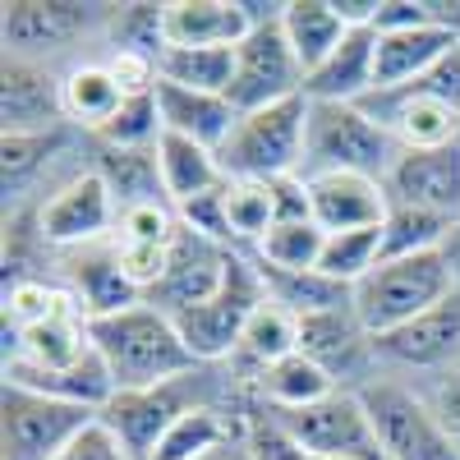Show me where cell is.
Segmentation results:
<instances>
[{"mask_svg": "<svg viewBox=\"0 0 460 460\" xmlns=\"http://www.w3.org/2000/svg\"><path fill=\"white\" fill-rule=\"evenodd\" d=\"M157 69H162V84H175V88H189V93H221L235 79V47H166L157 56Z\"/></svg>", "mask_w": 460, "mask_h": 460, "instance_id": "33", "label": "cell"}, {"mask_svg": "<svg viewBox=\"0 0 460 460\" xmlns=\"http://www.w3.org/2000/svg\"><path fill=\"white\" fill-rule=\"evenodd\" d=\"M373 60H377V32L373 28H350L341 47L304 79L309 102H364L373 97Z\"/></svg>", "mask_w": 460, "mask_h": 460, "instance_id": "24", "label": "cell"}, {"mask_svg": "<svg viewBox=\"0 0 460 460\" xmlns=\"http://www.w3.org/2000/svg\"><path fill=\"white\" fill-rule=\"evenodd\" d=\"M157 106H162L166 134L194 138L212 152H221V143L230 138V129L240 120V111L221 93H189V88H175V84H157Z\"/></svg>", "mask_w": 460, "mask_h": 460, "instance_id": "26", "label": "cell"}, {"mask_svg": "<svg viewBox=\"0 0 460 460\" xmlns=\"http://www.w3.org/2000/svg\"><path fill=\"white\" fill-rule=\"evenodd\" d=\"M162 134H166V125H162L157 93H143V97H125L120 115L88 143H102V147H115V152H152Z\"/></svg>", "mask_w": 460, "mask_h": 460, "instance_id": "39", "label": "cell"}, {"mask_svg": "<svg viewBox=\"0 0 460 460\" xmlns=\"http://www.w3.org/2000/svg\"><path fill=\"white\" fill-rule=\"evenodd\" d=\"M74 134L79 129H47V134H5V143H0V171H5V212L14 203L19 212V199L23 189L42 180V171L56 166V157H65V147L74 143Z\"/></svg>", "mask_w": 460, "mask_h": 460, "instance_id": "31", "label": "cell"}, {"mask_svg": "<svg viewBox=\"0 0 460 460\" xmlns=\"http://www.w3.org/2000/svg\"><path fill=\"white\" fill-rule=\"evenodd\" d=\"M244 392H249V401H258L267 410H304V405L327 401L341 387H336V377L323 364H314L309 355H290V359L272 364L267 373H258Z\"/></svg>", "mask_w": 460, "mask_h": 460, "instance_id": "28", "label": "cell"}, {"mask_svg": "<svg viewBox=\"0 0 460 460\" xmlns=\"http://www.w3.org/2000/svg\"><path fill=\"white\" fill-rule=\"evenodd\" d=\"M299 355H309L314 364H323L341 392H364L373 377H382L377 368V345L364 332V323L355 318V304L332 314H314L299 318Z\"/></svg>", "mask_w": 460, "mask_h": 460, "instance_id": "14", "label": "cell"}, {"mask_svg": "<svg viewBox=\"0 0 460 460\" xmlns=\"http://www.w3.org/2000/svg\"><path fill=\"white\" fill-rule=\"evenodd\" d=\"M60 65L42 60H19L5 56V74H0V125L5 134H47L65 129V106H60Z\"/></svg>", "mask_w": 460, "mask_h": 460, "instance_id": "15", "label": "cell"}, {"mask_svg": "<svg viewBox=\"0 0 460 460\" xmlns=\"http://www.w3.org/2000/svg\"><path fill=\"white\" fill-rule=\"evenodd\" d=\"M106 47L162 56V51H166L162 5H115V10H111V23H106Z\"/></svg>", "mask_w": 460, "mask_h": 460, "instance_id": "40", "label": "cell"}, {"mask_svg": "<svg viewBox=\"0 0 460 460\" xmlns=\"http://www.w3.org/2000/svg\"><path fill=\"white\" fill-rule=\"evenodd\" d=\"M304 134H309V97L249 111L221 143L226 180H290L304 171Z\"/></svg>", "mask_w": 460, "mask_h": 460, "instance_id": "4", "label": "cell"}, {"mask_svg": "<svg viewBox=\"0 0 460 460\" xmlns=\"http://www.w3.org/2000/svg\"><path fill=\"white\" fill-rule=\"evenodd\" d=\"M382 262V226L377 230H350V235H327L318 272L345 290H355L373 267Z\"/></svg>", "mask_w": 460, "mask_h": 460, "instance_id": "38", "label": "cell"}, {"mask_svg": "<svg viewBox=\"0 0 460 460\" xmlns=\"http://www.w3.org/2000/svg\"><path fill=\"white\" fill-rule=\"evenodd\" d=\"M32 226H37V244H47L56 253H74L115 235L120 203H115L111 184L93 166H79L74 175L47 189V199L32 208Z\"/></svg>", "mask_w": 460, "mask_h": 460, "instance_id": "8", "label": "cell"}, {"mask_svg": "<svg viewBox=\"0 0 460 460\" xmlns=\"http://www.w3.org/2000/svg\"><path fill=\"white\" fill-rule=\"evenodd\" d=\"M429 28V0H377L373 32H410Z\"/></svg>", "mask_w": 460, "mask_h": 460, "instance_id": "45", "label": "cell"}, {"mask_svg": "<svg viewBox=\"0 0 460 460\" xmlns=\"http://www.w3.org/2000/svg\"><path fill=\"white\" fill-rule=\"evenodd\" d=\"M240 438H244V410H230L221 396L199 401L166 429L152 460H212L217 451L235 447Z\"/></svg>", "mask_w": 460, "mask_h": 460, "instance_id": "23", "label": "cell"}, {"mask_svg": "<svg viewBox=\"0 0 460 460\" xmlns=\"http://www.w3.org/2000/svg\"><path fill=\"white\" fill-rule=\"evenodd\" d=\"M262 286H267V295H272L277 304H286L295 318L332 314V309H345V304H350V290L327 281L323 272H262Z\"/></svg>", "mask_w": 460, "mask_h": 460, "instance_id": "37", "label": "cell"}, {"mask_svg": "<svg viewBox=\"0 0 460 460\" xmlns=\"http://www.w3.org/2000/svg\"><path fill=\"white\" fill-rule=\"evenodd\" d=\"M199 401H217V392L208 387V368L189 373L180 382H166V387H147V392H115L97 419L120 438V447L134 456V460H152V451H157V442L166 438V429L175 424V419L199 405Z\"/></svg>", "mask_w": 460, "mask_h": 460, "instance_id": "10", "label": "cell"}, {"mask_svg": "<svg viewBox=\"0 0 460 460\" xmlns=\"http://www.w3.org/2000/svg\"><path fill=\"white\" fill-rule=\"evenodd\" d=\"M97 419V410L37 396L23 387H5L0 396V438H5V460H56L74 438Z\"/></svg>", "mask_w": 460, "mask_h": 460, "instance_id": "12", "label": "cell"}, {"mask_svg": "<svg viewBox=\"0 0 460 460\" xmlns=\"http://www.w3.org/2000/svg\"><path fill=\"white\" fill-rule=\"evenodd\" d=\"M180 212L166 199L152 203H134L120 208V226H115V240H143V244H175L180 240Z\"/></svg>", "mask_w": 460, "mask_h": 460, "instance_id": "42", "label": "cell"}, {"mask_svg": "<svg viewBox=\"0 0 460 460\" xmlns=\"http://www.w3.org/2000/svg\"><path fill=\"white\" fill-rule=\"evenodd\" d=\"M281 32H286L290 51H295L299 65H304V79H309V74L341 47V37L350 32V28L341 23V14H336L332 0H286Z\"/></svg>", "mask_w": 460, "mask_h": 460, "instance_id": "29", "label": "cell"}, {"mask_svg": "<svg viewBox=\"0 0 460 460\" xmlns=\"http://www.w3.org/2000/svg\"><path fill=\"white\" fill-rule=\"evenodd\" d=\"M429 401H433V410H438V419H442V429L456 438V447H460V368H451L447 377H438V382H429V387H419Z\"/></svg>", "mask_w": 460, "mask_h": 460, "instance_id": "46", "label": "cell"}, {"mask_svg": "<svg viewBox=\"0 0 460 460\" xmlns=\"http://www.w3.org/2000/svg\"><path fill=\"white\" fill-rule=\"evenodd\" d=\"M249 28L244 0H162L166 47H240Z\"/></svg>", "mask_w": 460, "mask_h": 460, "instance_id": "20", "label": "cell"}, {"mask_svg": "<svg viewBox=\"0 0 460 460\" xmlns=\"http://www.w3.org/2000/svg\"><path fill=\"white\" fill-rule=\"evenodd\" d=\"M221 217H226V244L235 253H253L258 240L277 226L272 180H226V189H221Z\"/></svg>", "mask_w": 460, "mask_h": 460, "instance_id": "30", "label": "cell"}, {"mask_svg": "<svg viewBox=\"0 0 460 460\" xmlns=\"http://www.w3.org/2000/svg\"><path fill=\"white\" fill-rule=\"evenodd\" d=\"M299 93H304V65L286 42L281 19L253 23L249 37L235 47V79L226 88V102L240 115H249V111H262V106L290 102Z\"/></svg>", "mask_w": 460, "mask_h": 460, "instance_id": "13", "label": "cell"}, {"mask_svg": "<svg viewBox=\"0 0 460 460\" xmlns=\"http://www.w3.org/2000/svg\"><path fill=\"white\" fill-rule=\"evenodd\" d=\"M93 152H97L93 171L111 184V194H115L120 208L166 199L162 194V175H157V157H152V152H115V147H102V143H93Z\"/></svg>", "mask_w": 460, "mask_h": 460, "instance_id": "35", "label": "cell"}, {"mask_svg": "<svg viewBox=\"0 0 460 460\" xmlns=\"http://www.w3.org/2000/svg\"><path fill=\"white\" fill-rule=\"evenodd\" d=\"M456 230H460V221H447L438 212L410 208V203H392L387 221H382V258H410V253L447 249Z\"/></svg>", "mask_w": 460, "mask_h": 460, "instance_id": "34", "label": "cell"}, {"mask_svg": "<svg viewBox=\"0 0 460 460\" xmlns=\"http://www.w3.org/2000/svg\"><path fill=\"white\" fill-rule=\"evenodd\" d=\"M60 106H65V125L79 129L84 138H97L125 106V88L115 84V74L106 69L102 56H84L65 65L60 79Z\"/></svg>", "mask_w": 460, "mask_h": 460, "instance_id": "21", "label": "cell"}, {"mask_svg": "<svg viewBox=\"0 0 460 460\" xmlns=\"http://www.w3.org/2000/svg\"><path fill=\"white\" fill-rule=\"evenodd\" d=\"M115 258H120V272L125 281L152 299L162 290V281L171 277V262H175V244H143V240H115Z\"/></svg>", "mask_w": 460, "mask_h": 460, "instance_id": "41", "label": "cell"}, {"mask_svg": "<svg viewBox=\"0 0 460 460\" xmlns=\"http://www.w3.org/2000/svg\"><path fill=\"white\" fill-rule=\"evenodd\" d=\"M60 262H65V290L74 295V304H79V314L88 323L93 318H111V314H125V309H134V304H143V295L120 272L115 235L102 240V244H88V249L60 253Z\"/></svg>", "mask_w": 460, "mask_h": 460, "instance_id": "18", "label": "cell"}, {"mask_svg": "<svg viewBox=\"0 0 460 460\" xmlns=\"http://www.w3.org/2000/svg\"><path fill=\"white\" fill-rule=\"evenodd\" d=\"M152 157H157V175H162V194L166 203H194L212 189L226 184V171H221V157L212 147L194 143V138H180V134H162L157 147H152Z\"/></svg>", "mask_w": 460, "mask_h": 460, "instance_id": "27", "label": "cell"}, {"mask_svg": "<svg viewBox=\"0 0 460 460\" xmlns=\"http://www.w3.org/2000/svg\"><path fill=\"white\" fill-rule=\"evenodd\" d=\"M230 258H235V249H226V244H217V240H203V235H194V230H180L171 277L162 281V290L152 295L147 304H157L162 314L194 309V304H203V299L226 281Z\"/></svg>", "mask_w": 460, "mask_h": 460, "instance_id": "19", "label": "cell"}, {"mask_svg": "<svg viewBox=\"0 0 460 460\" xmlns=\"http://www.w3.org/2000/svg\"><path fill=\"white\" fill-rule=\"evenodd\" d=\"M65 314H79V304H74V295L65 286L42 281V277L5 281V332H32Z\"/></svg>", "mask_w": 460, "mask_h": 460, "instance_id": "36", "label": "cell"}, {"mask_svg": "<svg viewBox=\"0 0 460 460\" xmlns=\"http://www.w3.org/2000/svg\"><path fill=\"white\" fill-rule=\"evenodd\" d=\"M387 194L392 203H410L447 221H460V138L447 147H419V152L401 147V157L387 175Z\"/></svg>", "mask_w": 460, "mask_h": 460, "instance_id": "16", "label": "cell"}, {"mask_svg": "<svg viewBox=\"0 0 460 460\" xmlns=\"http://www.w3.org/2000/svg\"><path fill=\"white\" fill-rule=\"evenodd\" d=\"M111 10L115 5H79V0H10L0 19L5 56L56 65L84 42H106Z\"/></svg>", "mask_w": 460, "mask_h": 460, "instance_id": "7", "label": "cell"}, {"mask_svg": "<svg viewBox=\"0 0 460 460\" xmlns=\"http://www.w3.org/2000/svg\"><path fill=\"white\" fill-rule=\"evenodd\" d=\"M327 230L318 221H277L249 253L262 272H318Z\"/></svg>", "mask_w": 460, "mask_h": 460, "instance_id": "32", "label": "cell"}, {"mask_svg": "<svg viewBox=\"0 0 460 460\" xmlns=\"http://www.w3.org/2000/svg\"><path fill=\"white\" fill-rule=\"evenodd\" d=\"M373 345H377L382 377H401L414 382V387L447 377L451 368H460V290L442 299L438 309H429L424 318L377 336Z\"/></svg>", "mask_w": 460, "mask_h": 460, "instance_id": "9", "label": "cell"}, {"mask_svg": "<svg viewBox=\"0 0 460 460\" xmlns=\"http://www.w3.org/2000/svg\"><path fill=\"white\" fill-rule=\"evenodd\" d=\"M267 299V286H262V272L249 253H235L230 258V272L226 281L203 299L194 309H180L171 314L184 345L194 350V359L203 368H217V364H230L240 350V336H244V323L253 318V309Z\"/></svg>", "mask_w": 460, "mask_h": 460, "instance_id": "5", "label": "cell"}, {"mask_svg": "<svg viewBox=\"0 0 460 460\" xmlns=\"http://www.w3.org/2000/svg\"><path fill=\"white\" fill-rule=\"evenodd\" d=\"M277 424L309 451L327 460H387L377 442V429L359 401V392H332L318 405L304 410H272Z\"/></svg>", "mask_w": 460, "mask_h": 460, "instance_id": "11", "label": "cell"}, {"mask_svg": "<svg viewBox=\"0 0 460 460\" xmlns=\"http://www.w3.org/2000/svg\"><path fill=\"white\" fill-rule=\"evenodd\" d=\"M299 355V318L286 309V304H277L272 295H267L253 318L244 323V336H240V350L235 359H230V368L240 373V387H249V382L258 373H267L272 364Z\"/></svg>", "mask_w": 460, "mask_h": 460, "instance_id": "25", "label": "cell"}, {"mask_svg": "<svg viewBox=\"0 0 460 460\" xmlns=\"http://www.w3.org/2000/svg\"><path fill=\"white\" fill-rule=\"evenodd\" d=\"M56 460H134V456L120 447V438H115V433L102 424V419H93V424H88L79 438H74Z\"/></svg>", "mask_w": 460, "mask_h": 460, "instance_id": "44", "label": "cell"}, {"mask_svg": "<svg viewBox=\"0 0 460 460\" xmlns=\"http://www.w3.org/2000/svg\"><path fill=\"white\" fill-rule=\"evenodd\" d=\"M377 442L387 451V460H460L456 438L442 429V419L433 401L401 377H373L359 392Z\"/></svg>", "mask_w": 460, "mask_h": 460, "instance_id": "6", "label": "cell"}, {"mask_svg": "<svg viewBox=\"0 0 460 460\" xmlns=\"http://www.w3.org/2000/svg\"><path fill=\"white\" fill-rule=\"evenodd\" d=\"M456 290H460V272H456L451 253L433 249V253H410V258H382L350 290V304H355V318L364 323V332L377 341L414 318H424Z\"/></svg>", "mask_w": 460, "mask_h": 460, "instance_id": "2", "label": "cell"}, {"mask_svg": "<svg viewBox=\"0 0 460 460\" xmlns=\"http://www.w3.org/2000/svg\"><path fill=\"white\" fill-rule=\"evenodd\" d=\"M93 345L102 364L111 368L115 392H147V387H166L189 373H199L203 364L194 359V350L184 345L180 327L171 314H162L157 304H134L125 314L111 318H93L88 323Z\"/></svg>", "mask_w": 460, "mask_h": 460, "instance_id": "1", "label": "cell"}, {"mask_svg": "<svg viewBox=\"0 0 460 460\" xmlns=\"http://www.w3.org/2000/svg\"><path fill=\"white\" fill-rule=\"evenodd\" d=\"M401 143L382 129L359 102H309L304 134V180L309 175H368L387 184Z\"/></svg>", "mask_w": 460, "mask_h": 460, "instance_id": "3", "label": "cell"}, {"mask_svg": "<svg viewBox=\"0 0 460 460\" xmlns=\"http://www.w3.org/2000/svg\"><path fill=\"white\" fill-rule=\"evenodd\" d=\"M102 60H106V69L115 74V84L125 88V97L157 93V84H162L157 56H143V51H120V47H102Z\"/></svg>", "mask_w": 460, "mask_h": 460, "instance_id": "43", "label": "cell"}, {"mask_svg": "<svg viewBox=\"0 0 460 460\" xmlns=\"http://www.w3.org/2000/svg\"><path fill=\"white\" fill-rule=\"evenodd\" d=\"M332 5L345 28H373V19H377V0H332Z\"/></svg>", "mask_w": 460, "mask_h": 460, "instance_id": "47", "label": "cell"}, {"mask_svg": "<svg viewBox=\"0 0 460 460\" xmlns=\"http://www.w3.org/2000/svg\"><path fill=\"white\" fill-rule=\"evenodd\" d=\"M309 217L327 235H350V230H377L392 212V194L382 180L368 175H309Z\"/></svg>", "mask_w": 460, "mask_h": 460, "instance_id": "17", "label": "cell"}, {"mask_svg": "<svg viewBox=\"0 0 460 460\" xmlns=\"http://www.w3.org/2000/svg\"><path fill=\"white\" fill-rule=\"evenodd\" d=\"M460 37L447 28H410V32H377V60H373V93H392L438 69Z\"/></svg>", "mask_w": 460, "mask_h": 460, "instance_id": "22", "label": "cell"}]
</instances>
